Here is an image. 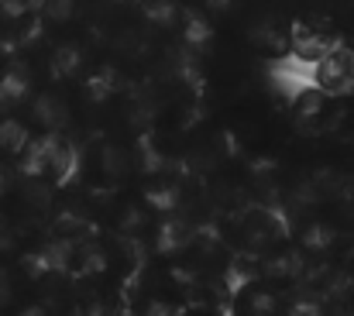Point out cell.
Instances as JSON below:
<instances>
[{
    "label": "cell",
    "mask_w": 354,
    "mask_h": 316,
    "mask_svg": "<svg viewBox=\"0 0 354 316\" xmlns=\"http://www.w3.org/2000/svg\"><path fill=\"white\" fill-rule=\"evenodd\" d=\"M337 45V28L330 24V17L324 14H303L296 21H289V48L299 59H320Z\"/></svg>",
    "instance_id": "6da1fadb"
},
{
    "label": "cell",
    "mask_w": 354,
    "mask_h": 316,
    "mask_svg": "<svg viewBox=\"0 0 354 316\" xmlns=\"http://www.w3.org/2000/svg\"><path fill=\"white\" fill-rule=\"evenodd\" d=\"M317 86L330 97H344L354 90V48L334 45L317 59Z\"/></svg>",
    "instance_id": "7a4b0ae2"
},
{
    "label": "cell",
    "mask_w": 354,
    "mask_h": 316,
    "mask_svg": "<svg viewBox=\"0 0 354 316\" xmlns=\"http://www.w3.org/2000/svg\"><path fill=\"white\" fill-rule=\"evenodd\" d=\"M48 73L59 80V83H69V80H83L90 73V55H86V45L76 41V38H66L52 48L48 55Z\"/></svg>",
    "instance_id": "3957f363"
},
{
    "label": "cell",
    "mask_w": 354,
    "mask_h": 316,
    "mask_svg": "<svg viewBox=\"0 0 354 316\" xmlns=\"http://www.w3.org/2000/svg\"><path fill=\"white\" fill-rule=\"evenodd\" d=\"M73 117V104L62 90H52V93H38L31 100V127L38 131H62V124Z\"/></svg>",
    "instance_id": "277c9868"
},
{
    "label": "cell",
    "mask_w": 354,
    "mask_h": 316,
    "mask_svg": "<svg viewBox=\"0 0 354 316\" xmlns=\"http://www.w3.org/2000/svg\"><path fill=\"white\" fill-rule=\"evenodd\" d=\"M31 138H35V131H31L28 120H21V117H3L0 120V155L3 158H21L24 148L31 145Z\"/></svg>",
    "instance_id": "5b68a950"
},
{
    "label": "cell",
    "mask_w": 354,
    "mask_h": 316,
    "mask_svg": "<svg viewBox=\"0 0 354 316\" xmlns=\"http://www.w3.org/2000/svg\"><path fill=\"white\" fill-rule=\"evenodd\" d=\"M93 165L100 169V176H104V179L118 183V179H124V176L131 172V155H127L120 145H104V148H97Z\"/></svg>",
    "instance_id": "8992f818"
},
{
    "label": "cell",
    "mask_w": 354,
    "mask_h": 316,
    "mask_svg": "<svg viewBox=\"0 0 354 316\" xmlns=\"http://www.w3.org/2000/svg\"><path fill=\"white\" fill-rule=\"evenodd\" d=\"M0 97L7 104H21L31 97V76L21 66H0Z\"/></svg>",
    "instance_id": "52a82bcc"
},
{
    "label": "cell",
    "mask_w": 354,
    "mask_h": 316,
    "mask_svg": "<svg viewBox=\"0 0 354 316\" xmlns=\"http://www.w3.org/2000/svg\"><path fill=\"white\" fill-rule=\"evenodd\" d=\"M80 0H45V24H73L80 17Z\"/></svg>",
    "instance_id": "ba28073f"
},
{
    "label": "cell",
    "mask_w": 354,
    "mask_h": 316,
    "mask_svg": "<svg viewBox=\"0 0 354 316\" xmlns=\"http://www.w3.org/2000/svg\"><path fill=\"white\" fill-rule=\"evenodd\" d=\"M203 14H210V17H224V14H231L234 10V0H203V7H200Z\"/></svg>",
    "instance_id": "9c48e42d"
}]
</instances>
